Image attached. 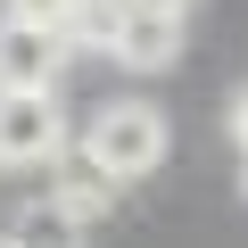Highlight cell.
I'll use <instances>...</instances> for the list:
<instances>
[{"label": "cell", "instance_id": "obj_1", "mask_svg": "<svg viewBox=\"0 0 248 248\" xmlns=\"http://www.w3.org/2000/svg\"><path fill=\"white\" fill-rule=\"evenodd\" d=\"M75 33L99 42L116 66H133V75H157V66L182 58V9H157V0H91Z\"/></svg>", "mask_w": 248, "mask_h": 248}, {"label": "cell", "instance_id": "obj_5", "mask_svg": "<svg viewBox=\"0 0 248 248\" xmlns=\"http://www.w3.org/2000/svg\"><path fill=\"white\" fill-rule=\"evenodd\" d=\"M116 190H124V182H116V174H99L83 149H75V157H58V174H50V199H58V207H75L83 223H91V215H99Z\"/></svg>", "mask_w": 248, "mask_h": 248}, {"label": "cell", "instance_id": "obj_4", "mask_svg": "<svg viewBox=\"0 0 248 248\" xmlns=\"http://www.w3.org/2000/svg\"><path fill=\"white\" fill-rule=\"evenodd\" d=\"M75 33L25 25V17H0V91H58Z\"/></svg>", "mask_w": 248, "mask_h": 248}, {"label": "cell", "instance_id": "obj_3", "mask_svg": "<svg viewBox=\"0 0 248 248\" xmlns=\"http://www.w3.org/2000/svg\"><path fill=\"white\" fill-rule=\"evenodd\" d=\"M66 116L50 91H0V166H58Z\"/></svg>", "mask_w": 248, "mask_h": 248}, {"label": "cell", "instance_id": "obj_2", "mask_svg": "<svg viewBox=\"0 0 248 248\" xmlns=\"http://www.w3.org/2000/svg\"><path fill=\"white\" fill-rule=\"evenodd\" d=\"M83 157H91L99 174H116V182L157 174V166H166V116H157L149 99H108V108L83 124Z\"/></svg>", "mask_w": 248, "mask_h": 248}, {"label": "cell", "instance_id": "obj_7", "mask_svg": "<svg viewBox=\"0 0 248 248\" xmlns=\"http://www.w3.org/2000/svg\"><path fill=\"white\" fill-rule=\"evenodd\" d=\"M83 9H91V0H9V17L50 25V33H75V25H83Z\"/></svg>", "mask_w": 248, "mask_h": 248}, {"label": "cell", "instance_id": "obj_9", "mask_svg": "<svg viewBox=\"0 0 248 248\" xmlns=\"http://www.w3.org/2000/svg\"><path fill=\"white\" fill-rule=\"evenodd\" d=\"M0 248H25V240H17V232H0Z\"/></svg>", "mask_w": 248, "mask_h": 248}, {"label": "cell", "instance_id": "obj_6", "mask_svg": "<svg viewBox=\"0 0 248 248\" xmlns=\"http://www.w3.org/2000/svg\"><path fill=\"white\" fill-rule=\"evenodd\" d=\"M17 240H25V248H83V215L58 207V199H42V207L17 215Z\"/></svg>", "mask_w": 248, "mask_h": 248}, {"label": "cell", "instance_id": "obj_8", "mask_svg": "<svg viewBox=\"0 0 248 248\" xmlns=\"http://www.w3.org/2000/svg\"><path fill=\"white\" fill-rule=\"evenodd\" d=\"M232 133H240V149H248V91H240V108H232Z\"/></svg>", "mask_w": 248, "mask_h": 248}, {"label": "cell", "instance_id": "obj_10", "mask_svg": "<svg viewBox=\"0 0 248 248\" xmlns=\"http://www.w3.org/2000/svg\"><path fill=\"white\" fill-rule=\"evenodd\" d=\"M240 190H248V157H240Z\"/></svg>", "mask_w": 248, "mask_h": 248}]
</instances>
